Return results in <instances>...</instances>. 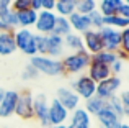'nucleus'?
<instances>
[{"label":"nucleus","instance_id":"f257e3e1","mask_svg":"<svg viewBox=\"0 0 129 128\" xmlns=\"http://www.w3.org/2000/svg\"><path fill=\"white\" fill-rule=\"evenodd\" d=\"M60 62H62L64 74H69V76H80V74L87 72L88 66H90V62H91V56L83 49V51L64 54L62 58H60Z\"/></svg>","mask_w":129,"mask_h":128},{"label":"nucleus","instance_id":"f03ea898","mask_svg":"<svg viewBox=\"0 0 129 128\" xmlns=\"http://www.w3.org/2000/svg\"><path fill=\"white\" fill-rule=\"evenodd\" d=\"M29 64H31L39 74H43V76H49V77L64 76V69H62L60 59H54V58H49V56L36 54V56H33V58H29Z\"/></svg>","mask_w":129,"mask_h":128},{"label":"nucleus","instance_id":"7ed1b4c3","mask_svg":"<svg viewBox=\"0 0 129 128\" xmlns=\"http://www.w3.org/2000/svg\"><path fill=\"white\" fill-rule=\"evenodd\" d=\"M15 36V45H16V51H21L25 56H33L38 54L36 49V33L29 28H16L13 31Z\"/></svg>","mask_w":129,"mask_h":128},{"label":"nucleus","instance_id":"20e7f679","mask_svg":"<svg viewBox=\"0 0 129 128\" xmlns=\"http://www.w3.org/2000/svg\"><path fill=\"white\" fill-rule=\"evenodd\" d=\"M70 89L80 97V100H88L96 92V84L87 74H80V76H75V79L70 82Z\"/></svg>","mask_w":129,"mask_h":128},{"label":"nucleus","instance_id":"39448f33","mask_svg":"<svg viewBox=\"0 0 129 128\" xmlns=\"http://www.w3.org/2000/svg\"><path fill=\"white\" fill-rule=\"evenodd\" d=\"M100 33L101 43H103V49L111 53H116L121 48V30H114L111 26H103L98 30Z\"/></svg>","mask_w":129,"mask_h":128},{"label":"nucleus","instance_id":"423d86ee","mask_svg":"<svg viewBox=\"0 0 129 128\" xmlns=\"http://www.w3.org/2000/svg\"><path fill=\"white\" fill-rule=\"evenodd\" d=\"M119 89H121V79L118 76H111V77H108V79L96 84L95 95L103 99V100H110L111 97L118 95V90Z\"/></svg>","mask_w":129,"mask_h":128},{"label":"nucleus","instance_id":"0eeeda50","mask_svg":"<svg viewBox=\"0 0 129 128\" xmlns=\"http://www.w3.org/2000/svg\"><path fill=\"white\" fill-rule=\"evenodd\" d=\"M56 18L57 15L54 12H49V10H41L38 12V18H36V23L33 26V31L36 35H51L54 31V25H56Z\"/></svg>","mask_w":129,"mask_h":128},{"label":"nucleus","instance_id":"6e6552de","mask_svg":"<svg viewBox=\"0 0 129 128\" xmlns=\"http://www.w3.org/2000/svg\"><path fill=\"white\" fill-rule=\"evenodd\" d=\"M33 94L29 90H23L18 95V102L15 107V115L20 117L21 120H33Z\"/></svg>","mask_w":129,"mask_h":128},{"label":"nucleus","instance_id":"1a4fd4ad","mask_svg":"<svg viewBox=\"0 0 129 128\" xmlns=\"http://www.w3.org/2000/svg\"><path fill=\"white\" fill-rule=\"evenodd\" d=\"M56 100L64 107V109L69 110V112H74L75 109H79L80 102H82L80 97L77 95L70 87H59L57 92H56Z\"/></svg>","mask_w":129,"mask_h":128},{"label":"nucleus","instance_id":"9d476101","mask_svg":"<svg viewBox=\"0 0 129 128\" xmlns=\"http://www.w3.org/2000/svg\"><path fill=\"white\" fill-rule=\"evenodd\" d=\"M47 110H49V100L44 94H36L33 97V115L41 125L46 128L49 126V118H47Z\"/></svg>","mask_w":129,"mask_h":128},{"label":"nucleus","instance_id":"9b49d317","mask_svg":"<svg viewBox=\"0 0 129 128\" xmlns=\"http://www.w3.org/2000/svg\"><path fill=\"white\" fill-rule=\"evenodd\" d=\"M70 112L67 109H64L56 99H52L49 102V110H47V118H49V125H66V122L69 120Z\"/></svg>","mask_w":129,"mask_h":128},{"label":"nucleus","instance_id":"f8f14e48","mask_svg":"<svg viewBox=\"0 0 129 128\" xmlns=\"http://www.w3.org/2000/svg\"><path fill=\"white\" fill-rule=\"evenodd\" d=\"M82 39H83V49H85L90 56L103 51V43H101L98 30H88L87 33L82 35Z\"/></svg>","mask_w":129,"mask_h":128},{"label":"nucleus","instance_id":"ddd939ff","mask_svg":"<svg viewBox=\"0 0 129 128\" xmlns=\"http://www.w3.org/2000/svg\"><path fill=\"white\" fill-rule=\"evenodd\" d=\"M66 128H91V117L85 112L83 107H79L74 112H70Z\"/></svg>","mask_w":129,"mask_h":128},{"label":"nucleus","instance_id":"4468645a","mask_svg":"<svg viewBox=\"0 0 129 128\" xmlns=\"http://www.w3.org/2000/svg\"><path fill=\"white\" fill-rule=\"evenodd\" d=\"M18 95L20 92H16V90H5V95H3L2 102H0V117L2 118H8V117L15 115Z\"/></svg>","mask_w":129,"mask_h":128},{"label":"nucleus","instance_id":"2eb2a0df","mask_svg":"<svg viewBox=\"0 0 129 128\" xmlns=\"http://www.w3.org/2000/svg\"><path fill=\"white\" fill-rule=\"evenodd\" d=\"M87 76L90 77V79L93 80L95 84H98V82H101V80L111 77L113 74H111L110 66H106V64H101V62L93 61V59H91L90 66H88V69H87Z\"/></svg>","mask_w":129,"mask_h":128},{"label":"nucleus","instance_id":"dca6fc26","mask_svg":"<svg viewBox=\"0 0 129 128\" xmlns=\"http://www.w3.org/2000/svg\"><path fill=\"white\" fill-rule=\"evenodd\" d=\"M67 20H69L70 28H72L74 33L83 35V33L88 31V30H93L91 28V22H90V15H82V13L74 12L70 16H67Z\"/></svg>","mask_w":129,"mask_h":128},{"label":"nucleus","instance_id":"f3484780","mask_svg":"<svg viewBox=\"0 0 129 128\" xmlns=\"http://www.w3.org/2000/svg\"><path fill=\"white\" fill-rule=\"evenodd\" d=\"M64 51H66V46H64V38L57 35H47V54L49 58L54 59H60L64 56Z\"/></svg>","mask_w":129,"mask_h":128},{"label":"nucleus","instance_id":"a211bd4d","mask_svg":"<svg viewBox=\"0 0 129 128\" xmlns=\"http://www.w3.org/2000/svg\"><path fill=\"white\" fill-rule=\"evenodd\" d=\"M16 51L13 31H0V56H12Z\"/></svg>","mask_w":129,"mask_h":128},{"label":"nucleus","instance_id":"6ab92c4d","mask_svg":"<svg viewBox=\"0 0 129 128\" xmlns=\"http://www.w3.org/2000/svg\"><path fill=\"white\" fill-rule=\"evenodd\" d=\"M96 120H98V123H100V126H103V128H116L121 123V118L113 110L108 109V107H105V109L98 113Z\"/></svg>","mask_w":129,"mask_h":128},{"label":"nucleus","instance_id":"aec40b11","mask_svg":"<svg viewBox=\"0 0 129 128\" xmlns=\"http://www.w3.org/2000/svg\"><path fill=\"white\" fill-rule=\"evenodd\" d=\"M16 18H18V28L31 30L36 23V18H38V12H35L33 8H26L21 12H16Z\"/></svg>","mask_w":129,"mask_h":128},{"label":"nucleus","instance_id":"412c9836","mask_svg":"<svg viewBox=\"0 0 129 128\" xmlns=\"http://www.w3.org/2000/svg\"><path fill=\"white\" fill-rule=\"evenodd\" d=\"M121 3H123V0H98L96 10L103 16H111L118 13V8L121 7Z\"/></svg>","mask_w":129,"mask_h":128},{"label":"nucleus","instance_id":"4be33fe9","mask_svg":"<svg viewBox=\"0 0 129 128\" xmlns=\"http://www.w3.org/2000/svg\"><path fill=\"white\" fill-rule=\"evenodd\" d=\"M75 3L77 0H56V7H54V13L57 16H70L75 12Z\"/></svg>","mask_w":129,"mask_h":128},{"label":"nucleus","instance_id":"5701e85b","mask_svg":"<svg viewBox=\"0 0 129 128\" xmlns=\"http://www.w3.org/2000/svg\"><path fill=\"white\" fill-rule=\"evenodd\" d=\"M64 46L66 49H70V53H77V51H83V39L82 35L79 33H69L67 36H64Z\"/></svg>","mask_w":129,"mask_h":128},{"label":"nucleus","instance_id":"b1692460","mask_svg":"<svg viewBox=\"0 0 129 128\" xmlns=\"http://www.w3.org/2000/svg\"><path fill=\"white\" fill-rule=\"evenodd\" d=\"M106 107V100H103V99H100V97H96V95H93L91 99H88V100H85V112L88 113V115H95L96 117L98 113L101 112V110Z\"/></svg>","mask_w":129,"mask_h":128},{"label":"nucleus","instance_id":"393cba45","mask_svg":"<svg viewBox=\"0 0 129 128\" xmlns=\"http://www.w3.org/2000/svg\"><path fill=\"white\" fill-rule=\"evenodd\" d=\"M69 33H72V28H70L69 20H67L66 16H57L52 35H57V36H60V38H64V36H67Z\"/></svg>","mask_w":129,"mask_h":128},{"label":"nucleus","instance_id":"a878e982","mask_svg":"<svg viewBox=\"0 0 129 128\" xmlns=\"http://www.w3.org/2000/svg\"><path fill=\"white\" fill-rule=\"evenodd\" d=\"M103 25L105 26H111L114 30H124L129 26V22L124 20L119 15H111V16H103Z\"/></svg>","mask_w":129,"mask_h":128},{"label":"nucleus","instance_id":"bb28decb","mask_svg":"<svg viewBox=\"0 0 129 128\" xmlns=\"http://www.w3.org/2000/svg\"><path fill=\"white\" fill-rule=\"evenodd\" d=\"M96 0H77L75 3V12L82 13V15H91L93 12H96Z\"/></svg>","mask_w":129,"mask_h":128},{"label":"nucleus","instance_id":"cd10ccee","mask_svg":"<svg viewBox=\"0 0 129 128\" xmlns=\"http://www.w3.org/2000/svg\"><path fill=\"white\" fill-rule=\"evenodd\" d=\"M91 59H93V61L101 62V64H106V66H111L113 62L118 61L116 53L106 51V49H103V51H100V53H96V54H93V56H91Z\"/></svg>","mask_w":129,"mask_h":128},{"label":"nucleus","instance_id":"c85d7f7f","mask_svg":"<svg viewBox=\"0 0 129 128\" xmlns=\"http://www.w3.org/2000/svg\"><path fill=\"white\" fill-rule=\"evenodd\" d=\"M0 22L3 23V26H5L8 31H15V30L18 28V18H16V12L15 10H12V12L7 13L3 18H0Z\"/></svg>","mask_w":129,"mask_h":128},{"label":"nucleus","instance_id":"c756f323","mask_svg":"<svg viewBox=\"0 0 129 128\" xmlns=\"http://www.w3.org/2000/svg\"><path fill=\"white\" fill-rule=\"evenodd\" d=\"M106 107H108L110 110H113V112L116 113L119 118H123V117H124L123 103H121V100H119V97H118V95H114V97H111L110 100H106Z\"/></svg>","mask_w":129,"mask_h":128},{"label":"nucleus","instance_id":"7c9ffc66","mask_svg":"<svg viewBox=\"0 0 129 128\" xmlns=\"http://www.w3.org/2000/svg\"><path fill=\"white\" fill-rule=\"evenodd\" d=\"M38 77H39V72H38V71H36L29 62L26 64L25 69L21 71V79H23V80H26V82H28V80H36Z\"/></svg>","mask_w":129,"mask_h":128},{"label":"nucleus","instance_id":"2f4dec72","mask_svg":"<svg viewBox=\"0 0 129 128\" xmlns=\"http://www.w3.org/2000/svg\"><path fill=\"white\" fill-rule=\"evenodd\" d=\"M36 49L41 56L47 54V35H36Z\"/></svg>","mask_w":129,"mask_h":128},{"label":"nucleus","instance_id":"473e14b6","mask_svg":"<svg viewBox=\"0 0 129 128\" xmlns=\"http://www.w3.org/2000/svg\"><path fill=\"white\" fill-rule=\"evenodd\" d=\"M90 22H91V28L93 30H100V28H103V15H101L100 12H93L90 15Z\"/></svg>","mask_w":129,"mask_h":128},{"label":"nucleus","instance_id":"72a5a7b5","mask_svg":"<svg viewBox=\"0 0 129 128\" xmlns=\"http://www.w3.org/2000/svg\"><path fill=\"white\" fill-rule=\"evenodd\" d=\"M119 49L129 56V26L121 30V48Z\"/></svg>","mask_w":129,"mask_h":128},{"label":"nucleus","instance_id":"f704fd0d","mask_svg":"<svg viewBox=\"0 0 129 128\" xmlns=\"http://www.w3.org/2000/svg\"><path fill=\"white\" fill-rule=\"evenodd\" d=\"M31 2L33 0H12V8L15 12H21V10L31 8Z\"/></svg>","mask_w":129,"mask_h":128},{"label":"nucleus","instance_id":"c9c22d12","mask_svg":"<svg viewBox=\"0 0 129 128\" xmlns=\"http://www.w3.org/2000/svg\"><path fill=\"white\" fill-rule=\"evenodd\" d=\"M12 10H13L12 8V0H0V18H3Z\"/></svg>","mask_w":129,"mask_h":128},{"label":"nucleus","instance_id":"e433bc0d","mask_svg":"<svg viewBox=\"0 0 129 128\" xmlns=\"http://www.w3.org/2000/svg\"><path fill=\"white\" fill-rule=\"evenodd\" d=\"M116 15L123 16L124 20H127V22H129V5H127V3H124V2L121 3V7L118 8V13H116Z\"/></svg>","mask_w":129,"mask_h":128},{"label":"nucleus","instance_id":"4c0bfd02","mask_svg":"<svg viewBox=\"0 0 129 128\" xmlns=\"http://www.w3.org/2000/svg\"><path fill=\"white\" fill-rule=\"evenodd\" d=\"M118 97H119L121 103H123V109H129V90H124V92H121Z\"/></svg>","mask_w":129,"mask_h":128},{"label":"nucleus","instance_id":"58836bf2","mask_svg":"<svg viewBox=\"0 0 129 128\" xmlns=\"http://www.w3.org/2000/svg\"><path fill=\"white\" fill-rule=\"evenodd\" d=\"M41 7H43V10H49V12H54V7H56V0H41Z\"/></svg>","mask_w":129,"mask_h":128},{"label":"nucleus","instance_id":"ea45409f","mask_svg":"<svg viewBox=\"0 0 129 128\" xmlns=\"http://www.w3.org/2000/svg\"><path fill=\"white\" fill-rule=\"evenodd\" d=\"M116 128H129V123H126V122H121L119 125H118Z\"/></svg>","mask_w":129,"mask_h":128},{"label":"nucleus","instance_id":"a19ab883","mask_svg":"<svg viewBox=\"0 0 129 128\" xmlns=\"http://www.w3.org/2000/svg\"><path fill=\"white\" fill-rule=\"evenodd\" d=\"M3 95H5V89H3V87H0V102H2Z\"/></svg>","mask_w":129,"mask_h":128},{"label":"nucleus","instance_id":"79ce46f5","mask_svg":"<svg viewBox=\"0 0 129 128\" xmlns=\"http://www.w3.org/2000/svg\"><path fill=\"white\" fill-rule=\"evenodd\" d=\"M46 128H66V125H49Z\"/></svg>","mask_w":129,"mask_h":128},{"label":"nucleus","instance_id":"37998d69","mask_svg":"<svg viewBox=\"0 0 129 128\" xmlns=\"http://www.w3.org/2000/svg\"><path fill=\"white\" fill-rule=\"evenodd\" d=\"M0 31H8V30L3 26V23H2V22H0Z\"/></svg>","mask_w":129,"mask_h":128},{"label":"nucleus","instance_id":"c03bdc74","mask_svg":"<svg viewBox=\"0 0 129 128\" xmlns=\"http://www.w3.org/2000/svg\"><path fill=\"white\" fill-rule=\"evenodd\" d=\"M124 117H127V118H129V109H124Z\"/></svg>","mask_w":129,"mask_h":128},{"label":"nucleus","instance_id":"a18cd8bd","mask_svg":"<svg viewBox=\"0 0 129 128\" xmlns=\"http://www.w3.org/2000/svg\"><path fill=\"white\" fill-rule=\"evenodd\" d=\"M123 2H124V3H127V5H129V0H123Z\"/></svg>","mask_w":129,"mask_h":128},{"label":"nucleus","instance_id":"49530a36","mask_svg":"<svg viewBox=\"0 0 129 128\" xmlns=\"http://www.w3.org/2000/svg\"><path fill=\"white\" fill-rule=\"evenodd\" d=\"M98 128H103V126H98Z\"/></svg>","mask_w":129,"mask_h":128},{"label":"nucleus","instance_id":"de8ad7c7","mask_svg":"<svg viewBox=\"0 0 129 128\" xmlns=\"http://www.w3.org/2000/svg\"><path fill=\"white\" fill-rule=\"evenodd\" d=\"M96 2H98V0H96Z\"/></svg>","mask_w":129,"mask_h":128}]
</instances>
